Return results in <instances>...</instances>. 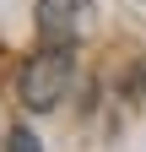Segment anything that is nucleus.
Returning <instances> with one entry per match:
<instances>
[{
    "label": "nucleus",
    "mask_w": 146,
    "mask_h": 152,
    "mask_svg": "<svg viewBox=\"0 0 146 152\" xmlns=\"http://www.w3.org/2000/svg\"><path fill=\"white\" fill-rule=\"evenodd\" d=\"M6 152H38V136H33L27 125H16L11 136H6Z\"/></svg>",
    "instance_id": "nucleus-3"
},
{
    "label": "nucleus",
    "mask_w": 146,
    "mask_h": 152,
    "mask_svg": "<svg viewBox=\"0 0 146 152\" xmlns=\"http://www.w3.org/2000/svg\"><path fill=\"white\" fill-rule=\"evenodd\" d=\"M135 92H141V98H146V65H141V76H135Z\"/></svg>",
    "instance_id": "nucleus-4"
},
{
    "label": "nucleus",
    "mask_w": 146,
    "mask_h": 152,
    "mask_svg": "<svg viewBox=\"0 0 146 152\" xmlns=\"http://www.w3.org/2000/svg\"><path fill=\"white\" fill-rule=\"evenodd\" d=\"M70 82H76V54H70V49H38V54L22 65L16 92H22V103H27L33 114H49V109L65 103Z\"/></svg>",
    "instance_id": "nucleus-1"
},
{
    "label": "nucleus",
    "mask_w": 146,
    "mask_h": 152,
    "mask_svg": "<svg viewBox=\"0 0 146 152\" xmlns=\"http://www.w3.org/2000/svg\"><path fill=\"white\" fill-rule=\"evenodd\" d=\"M92 16H98L92 0H38V33H43V49H70L87 27H92Z\"/></svg>",
    "instance_id": "nucleus-2"
}]
</instances>
